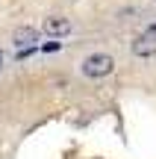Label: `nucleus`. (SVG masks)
I'll use <instances>...</instances> for the list:
<instances>
[{
  "instance_id": "obj_1",
  "label": "nucleus",
  "mask_w": 156,
  "mask_h": 159,
  "mask_svg": "<svg viewBox=\"0 0 156 159\" xmlns=\"http://www.w3.org/2000/svg\"><path fill=\"white\" fill-rule=\"evenodd\" d=\"M112 68H115V59H112L109 53H91V56H86V59H82V65H80V71H82L88 80L109 77Z\"/></svg>"
},
{
  "instance_id": "obj_2",
  "label": "nucleus",
  "mask_w": 156,
  "mask_h": 159,
  "mask_svg": "<svg viewBox=\"0 0 156 159\" xmlns=\"http://www.w3.org/2000/svg\"><path fill=\"white\" fill-rule=\"evenodd\" d=\"M133 56H139V59H150V56H156V33H150V30H147L145 35H139V39L133 41Z\"/></svg>"
},
{
  "instance_id": "obj_3",
  "label": "nucleus",
  "mask_w": 156,
  "mask_h": 159,
  "mask_svg": "<svg viewBox=\"0 0 156 159\" xmlns=\"http://www.w3.org/2000/svg\"><path fill=\"white\" fill-rule=\"evenodd\" d=\"M41 30H44L47 35H68L71 33V21L62 18V15H50V18H44Z\"/></svg>"
},
{
  "instance_id": "obj_4",
  "label": "nucleus",
  "mask_w": 156,
  "mask_h": 159,
  "mask_svg": "<svg viewBox=\"0 0 156 159\" xmlns=\"http://www.w3.org/2000/svg\"><path fill=\"white\" fill-rule=\"evenodd\" d=\"M35 39H38V33H35L33 27H18L15 33H12V44L21 50V47H33Z\"/></svg>"
},
{
  "instance_id": "obj_5",
  "label": "nucleus",
  "mask_w": 156,
  "mask_h": 159,
  "mask_svg": "<svg viewBox=\"0 0 156 159\" xmlns=\"http://www.w3.org/2000/svg\"><path fill=\"white\" fill-rule=\"evenodd\" d=\"M41 50H44V53H53V50H59V41H50V44H44Z\"/></svg>"
},
{
  "instance_id": "obj_6",
  "label": "nucleus",
  "mask_w": 156,
  "mask_h": 159,
  "mask_svg": "<svg viewBox=\"0 0 156 159\" xmlns=\"http://www.w3.org/2000/svg\"><path fill=\"white\" fill-rule=\"evenodd\" d=\"M0 68H3V53H0Z\"/></svg>"
},
{
  "instance_id": "obj_7",
  "label": "nucleus",
  "mask_w": 156,
  "mask_h": 159,
  "mask_svg": "<svg viewBox=\"0 0 156 159\" xmlns=\"http://www.w3.org/2000/svg\"><path fill=\"white\" fill-rule=\"evenodd\" d=\"M150 33H156V24H153V27H150Z\"/></svg>"
}]
</instances>
